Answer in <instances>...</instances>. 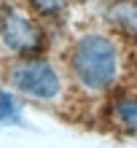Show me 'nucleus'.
<instances>
[{
    "mask_svg": "<svg viewBox=\"0 0 137 148\" xmlns=\"http://www.w3.org/2000/svg\"><path fill=\"white\" fill-rule=\"evenodd\" d=\"M0 35H3L5 46L14 54H19L24 59H30L32 54H40L43 51V43H46L43 30L30 16L14 11V8L11 11H3V16H0Z\"/></svg>",
    "mask_w": 137,
    "mask_h": 148,
    "instance_id": "7ed1b4c3",
    "label": "nucleus"
},
{
    "mask_svg": "<svg viewBox=\"0 0 137 148\" xmlns=\"http://www.w3.org/2000/svg\"><path fill=\"white\" fill-rule=\"evenodd\" d=\"M30 5H32V11L40 14V16H57V14L65 11L67 0H30Z\"/></svg>",
    "mask_w": 137,
    "mask_h": 148,
    "instance_id": "423d86ee",
    "label": "nucleus"
},
{
    "mask_svg": "<svg viewBox=\"0 0 137 148\" xmlns=\"http://www.w3.org/2000/svg\"><path fill=\"white\" fill-rule=\"evenodd\" d=\"M70 67L83 89L105 92L118 75V46L102 32H86L70 51Z\"/></svg>",
    "mask_w": 137,
    "mask_h": 148,
    "instance_id": "f257e3e1",
    "label": "nucleus"
},
{
    "mask_svg": "<svg viewBox=\"0 0 137 148\" xmlns=\"http://www.w3.org/2000/svg\"><path fill=\"white\" fill-rule=\"evenodd\" d=\"M110 121L121 132L137 137V94H124L110 102Z\"/></svg>",
    "mask_w": 137,
    "mask_h": 148,
    "instance_id": "20e7f679",
    "label": "nucleus"
},
{
    "mask_svg": "<svg viewBox=\"0 0 137 148\" xmlns=\"http://www.w3.org/2000/svg\"><path fill=\"white\" fill-rule=\"evenodd\" d=\"M0 121H19V105H16L14 94L0 89Z\"/></svg>",
    "mask_w": 137,
    "mask_h": 148,
    "instance_id": "0eeeda50",
    "label": "nucleus"
},
{
    "mask_svg": "<svg viewBox=\"0 0 137 148\" xmlns=\"http://www.w3.org/2000/svg\"><path fill=\"white\" fill-rule=\"evenodd\" d=\"M11 81L19 92L30 94L32 100H57L62 92V81H59L54 65L38 57L16 62L11 67Z\"/></svg>",
    "mask_w": 137,
    "mask_h": 148,
    "instance_id": "f03ea898",
    "label": "nucleus"
},
{
    "mask_svg": "<svg viewBox=\"0 0 137 148\" xmlns=\"http://www.w3.org/2000/svg\"><path fill=\"white\" fill-rule=\"evenodd\" d=\"M108 22L118 32L137 38V0H113L108 5Z\"/></svg>",
    "mask_w": 137,
    "mask_h": 148,
    "instance_id": "39448f33",
    "label": "nucleus"
}]
</instances>
